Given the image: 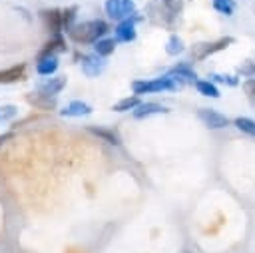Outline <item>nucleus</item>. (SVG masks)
<instances>
[{
    "label": "nucleus",
    "instance_id": "1",
    "mask_svg": "<svg viewBox=\"0 0 255 253\" xmlns=\"http://www.w3.org/2000/svg\"><path fill=\"white\" fill-rule=\"evenodd\" d=\"M108 32H110L108 22L96 18V20H86V22L74 24L66 34L76 44H96L100 38H106Z\"/></svg>",
    "mask_w": 255,
    "mask_h": 253
},
{
    "label": "nucleus",
    "instance_id": "2",
    "mask_svg": "<svg viewBox=\"0 0 255 253\" xmlns=\"http://www.w3.org/2000/svg\"><path fill=\"white\" fill-rule=\"evenodd\" d=\"M131 90H133V96L155 94V92H163V90H175V82L169 76L153 78V80H133Z\"/></svg>",
    "mask_w": 255,
    "mask_h": 253
},
{
    "label": "nucleus",
    "instance_id": "3",
    "mask_svg": "<svg viewBox=\"0 0 255 253\" xmlns=\"http://www.w3.org/2000/svg\"><path fill=\"white\" fill-rule=\"evenodd\" d=\"M106 14L112 18V20H126L129 16L135 14V6H133V0H106Z\"/></svg>",
    "mask_w": 255,
    "mask_h": 253
},
{
    "label": "nucleus",
    "instance_id": "4",
    "mask_svg": "<svg viewBox=\"0 0 255 253\" xmlns=\"http://www.w3.org/2000/svg\"><path fill=\"white\" fill-rule=\"evenodd\" d=\"M66 84H68L66 76H50V78H46L44 82L38 84L36 92L38 94H44V96H50V98H56L66 88Z\"/></svg>",
    "mask_w": 255,
    "mask_h": 253
},
{
    "label": "nucleus",
    "instance_id": "5",
    "mask_svg": "<svg viewBox=\"0 0 255 253\" xmlns=\"http://www.w3.org/2000/svg\"><path fill=\"white\" fill-rule=\"evenodd\" d=\"M40 14V20L44 22V28L54 36V34H60L62 32V14L58 8H44L38 12Z\"/></svg>",
    "mask_w": 255,
    "mask_h": 253
},
{
    "label": "nucleus",
    "instance_id": "6",
    "mask_svg": "<svg viewBox=\"0 0 255 253\" xmlns=\"http://www.w3.org/2000/svg\"><path fill=\"white\" fill-rule=\"evenodd\" d=\"M227 44H233V38H221V40L211 42V44H197V46H193L191 56H193L195 60H205V58L211 56L213 52L227 48Z\"/></svg>",
    "mask_w": 255,
    "mask_h": 253
},
{
    "label": "nucleus",
    "instance_id": "7",
    "mask_svg": "<svg viewBox=\"0 0 255 253\" xmlns=\"http://www.w3.org/2000/svg\"><path fill=\"white\" fill-rule=\"evenodd\" d=\"M82 72L88 76V78H96L100 76L104 70H106V60L100 58L98 54H86L82 56Z\"/></svg>",
    "mask_w": 255,
    "mask_h": 253
},
{
    "label": "nucleus",
    "instance_id": "8",
    "mask_svg": "<svg viewBox=\"0 0 255 253\" xmlns=\"http://www.w3.org/2000/svg\"><path fill=\"white\" fill-rule=\"evenodd\" d=\"M135 22H137V16H129L126 20H122L114 34H116V42H133L135 40Z\"/></svg>",
    "mask_w": 255,
    "mask_h": 253
},
{
    "label": "nucleus",
    "instance_id": "9",
    "mask_svg": "<svg viewBox=\"0 0 255 253\" xmlns=\"http://www.w3.org/2000/svg\"><path fill=\"white\" fill-rule=\"evenodd\" d=\"M197 118H199L207 127H211V129H221V127L229 126V120H227L223 114H219V112H215V110H209V108H201V110L197 112Z\"/></svg>",
    "mask_w": 255,
    "mask_h": 253
},
{
    "label": "nucleus",
    "instance_id": "10",
    "mask_svg": "<svg viewBox=\"0 0 255 253\" xmlns=\"http://www.w3.org/2000/svg\"><path fill=\"white\" fill-rule=\"evenodd\" d=\"M66 50H68V46H66L64 36H62V34H54V36L42 46V50L38 52V58H44V56H56V54H62V52H66Z\"/></svg>",
    "mask_w": 255,
    "mask_h": 253
},
{
    "label": "nucleus",
    "instance_id": "11",
    "mask_svg": "<svg viewBox=\"0 0 255 253\" xmlns=\"http://www.w3.org/2000/svg\"><path fill=\"white\" fill-rule=\"evenodd\" d=\"M90 114H92V106L82 100H72L70 104H66L60 110V116H64V118H82V116H90Z\"/></svg>",
    "mask_w": 255,
    "mask_h": 253
},
{
    "label": "nucleus",
    "instance_id": "12",
    "mask_svg": "<svg viewBox=\"0 0 255 253\" xmlns=\"http://www.w3.org/2000/svg\"><path fill=\"white\" fill-rule=\"evenodd\" d=\"M26 102L30 106H34L36 110H42V112H50V110H56L58 104H56V98H50V96H44V94H38V92H32L26 96Z\"/></svg>",
    "mask_w": 255,
    "mask_h": 253
},
{
    "label": "nucleus",
    "instance_id": "13",
    "mask_svg": "<svg viewBox=\"0 0 255 253\" xmlns=\"http://www.w3.org/2000/svg\"><path fill=\"white\" fill-rule=\"evenodd\" d=\"M60 62H58V56H44V58H38L36 60V72L40 76H54L56 70H58Z\"/></svg>",
    "mask_w": 255,
    "mask_h": 253
},
{
    "label": "nucleus",
    "instance_id": "14",
    "mask_svg": "<svg viewBox=\"0 0 255 253\" xmlns=\"http://www.w3.org/2000/svg\"><path fill=\"white\" fill-rule=\"evenodd\" d=\"M167 108H163L161 104H155V102H145V104H139L137 108H133V118L141 120V118H149L153 114H165Z\"/></svg>",
    "mask_w": 255,
    "mask_h": 253
},
{
    "label": "nucleus",
    "instance_id": "15",
    "mask_svg": "<svg viewBox=\"0 0 255 253\" xmlns=\"http://www.w3.org/2000/svg\"><path fill=\"white\" fill-rule=\"evenodd\" d=\"M24 72H26L24 64H16V66H10V68H4V70H0V84H14V82L24 78Z\"/></svg>",
    "mask_w": 255,
    "mask_h": 253
},
{
    "label": "nucleus",
    "instance_id": "16",
    "mask_svg": "<svg viewBox=\"0 0 255 253\" xmlns=\"http://www.w3.org/2000/svg\"><path fill=\"white\" fill-rule=\"evenodd\" d=\"M88 131L90 133H94V135H98V137H102L106 143H110V145H120L122 143V139H120V135L114 131V129H110V127H96V126H88Z\"/></svg>",
    "mask_w": 255,
    "mask_h": 253
},
{
    "label": "nucleus",
    "instance_id": "17",
    "mask_svg": "<svg viewBox=\"0 0 255 253\" xmlns=\"http://www.w3.org/2000/svg\"><path fill=\"white\" fill-rule=\"evenodd\" d=\"M169 78H171L173 82L179 78L181 82H191V84H195V80H197L195 72H193L187 64H179V66H175V68L169 72Z\"/></svg>",
    "mask_w": 255,
    "mask_h": 253
},
{
    "label": "nucleus",
    "instance_id": "18",
    "mask_svg": "<svg viewBox=\"0 0 255 253\" xmlns=\"http://www.w3.org/2000/svg\"><path fill=\"white\" fill-rule=\"evenodd\" d=\"M116 50V40L114 38H100L94 44V54H98L100 58H108L110 54H114Z\"/></svg>",
    "mask_w": 255,
    "mask_h": 253
},
{
    "label": "nucleus",
    "instance_id": "19",
    "mask_svg": "<svg viewBox=\"0 0 255 253\" xmlns=\"http://www.w3.org/2000/svg\"><path fill=\"white\" fill-rule=\"evenodd\" d=\"M62 14V30L68 32L74 24H76V16H78V6H68L64 10H60Z\"/></svg>",
    "mask_w": 255,
    "mask_h": 253
},
{
    "label": "nucleus",
    "instance_id": "20",
    "mask_svg": "<svg viewBox=\"0 0 255 253\" xmlns=\"http://www.w3.org/2000/svg\"><path fill=\"white\" fill-rule=\"evenodd\" d=\"M195 88L201 96H207V98H219V90L213 82L209 80H195Z\"/></svg>",
    "mask_w": 255,
    "mask_h": 253
},
{
    "label": "nucleus",
    "instance_id": "21",
    "mask_svg": "<svg viewBox=\"0 0 255 253\" xmlns=\"http://www.w3.org/2000/svg\"><path fill=\"white\" fill-rule=\"evenodd\" d=\"M139 104H141V102H139L137 96H128V98H122L120 102H116V104L112 106V110H114V112H129V110L137 108Z\"/></svg>",
    "mask_w": 255,
    "mask_h": 253
},
{
    "label": "nucleus",
    "instance_id": "22",
    "mask_svg": "<svg viewBox=\"0 0 255 253\" xmlns=\"http://www.w3.org/2000/svg\"><path fill=\"white\" fill-rule=\"evenodd\" d=\"M185 50V46H183V40L179 38V36H169V40H167V46H165V52L169 54V56H177V54H181Z\"/></svg>",
    "mask_w": 255,
    "mask_h": 253
},
{
    "label": "nucleus",
    "instance_id": "23",
    "mask_svg": "<svg viewBox=\"0 0 255 253\" xmlns=\"http://www.w3.org/2000/svg\"><path fill=\"white\" fill-rule=\"evenodd\" d=\"M233 124H235L237 129H241V131H245L249 135H255V122L253 120H249V118H235Z\"/></svg>",
    "mask_w": 255,
    "mask_h": 253
},
{
    "label": "nucleus",
    "instance_id": "24",
    "mask_svg": "<svg viewBox=\"0 0 255 253\" xmlns=\"http://www.w3.org/2000/svg\"><path fill=\"white\" fill-rule=\"evenodd\" d=\"M213 2V8L225 16H231L233 10H235V2L233 0H211Z\"/></svg>",
    "mask_w": 255,
    "mask_h": 253
},
{
    "label": "nucleus",
    "instance_id": "25",
    "mask_svg": "<svg viewBox=\"0 0 255 253\" xmlns=\"http://www.w3.org/2000/svg\"><path fill=\"white\" fill-rule=\"evenodd\" d=\"M16 114H18V108H16L14 104H4V106H0V122H8V120L16 118Z\"/></svg>",
    "mask_w": 255,
    "mask_h": 253
},
{
    "label": "nucleus",
    "instance_id": "26",
    "mask_svg": "<svg viewBox=\"0 0 255 253\" xmlns=\"http://www.w3.org/2000/svg\"><path fill=\"white\" fill-rule=\"evenodd\" d=\"M243 90H245V94H247L249 102H251V104H255V78H249V80L243 84Z\"/></svg>",
    "mask_w": 255,
    "mask_h": 253
},
{
    "label": "nucleus",
    "instance_id": "27",
    "mask_svg": "<svg viewBox=\"0 0 255 253\" xmlns=\"http://www.w3.org/2000/svg\"><path fill=\"white\" fill-rule=\"evenodd\" d=\"M213 80H217V82H227V84H231V86L237 84V80L231 78V76H213Z\"/></svg>",
    "mask_w": 255,
    "mask_h": 253
},
{
    "label": "nucleus",
    "instance_id": "28",
    "mask_svg": "<svg viewBox=\"0 0 255 253\" xmlns=\"http://www.w3.org/2000/svg\"><path fill=\"white\" fill-rule=\"evenodd\" d=\"M14 137V131H6V133H0V147L8 141V139H12Z\"/></svg>",
    "mask_w": 255,
    "mask_h": 253
}]
</instances>
